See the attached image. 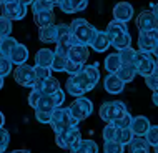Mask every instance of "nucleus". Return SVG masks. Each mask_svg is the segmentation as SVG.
<instances>
[{
  "mask_svg": "<svg viewBox=\"0 0 158 153\" xmlns=\"http://www.w3.org/2000/svg\"><path fill=\"white\" fill-rule=\"evenodd\" d=\"M63 101H65V93L62 92V88L52 93V95H44L37 90H32L30 95H28V105L33 110H38V112H53Z\"/></svg>",
  "mask_w": 158,
  "mask_h": 153,
  "instance_id": "nucleus-1",
  "label": "nucleus"
},
{
  "mask_svg": "<svg viewBox=\"0 0 158 153\" xmlns=\"http://www.w3.org/2000/svg\"><path fill=\"white\" fill-rule=\"evenodd\" d=\"M68 27H70V32H72L70 42H68L70 45L80 43V45H87L88 47L92 43L95 33H97V28L93 27L90 22H87L85 19H75Z\"/></svg>",
  "mask_w": 158,
  "mask_h": 153,
  "instance_id": "nucleus-2",
  "label": "nucleus"
},
{
  "mask_svg": "<svg viewBox=\"0 0 158 153\" xmlns=\"http://www.w3.org/2000/svg\"><path fill=\"white\" fill-rule=\"evenodd\" d=\"M67 93H70L72 97H83L85 93H88L90 90H93L90 80H88V76L85 75L83 68L78 72V73H73L70 75V78L67 80Z\"/></svg>",
  "mask_w": 158,
  "mask_h": 153,
  "instance_id": "nucleus-3",
  "label": "nucleus"
},
{
  "mask_svg": "<svg viewBox=\"0 0 158 153\" xmlns=\"http://www.w3.org/2000/svg\"><path fill=\"white\" fill-rule=\"evenodd\" d=\"M77 123H78V120H75V118L72 117L68 107H65V108L57 107L52 112L48 125L52 126V130L55 133H58V131H62L63 128H68V126H77Z\"/></svg>",
  "mask_w": 158,
  "mask_h": 153,
  "instance_id": "nucleus-4",
  "label": "nucleus"
},
{
  "mask_svg": "<svg viewBox=\"0 0 158 153\" xmlns=\"http://www.w3.org/2000/svg\"><path fill=\"white\" fill-rule=\"evenodd\" d=\"M128 110H127V105L120 100H115V101H106L100 107L98 110V115L100 118L103 120L105 123H112L113 120L117 118H122L123 115H127Z\"/></svg>",
  "mask_w": 158,
  "mask_h": 153,
  "instance_id": "nucleus-5",
  "label": "nucleus"
},
{
  "mask_svg": "<svg viewBox=\"0 0 158 153\" xmlns=\"http://www.w3.org/2000/svg\"><path fill=\"white\" fill-rule=\"evenodd\" d=\"M80 140H82V133L77 126H68V128H63L62 131L55 133V143L63 150L73 148Z\"/></svg>",
  "mask_w": 158,
  "mask_h": 153,
  "instance_id": "nucleus-6",
  "label": "nucleus"
},
{
  "mask_svg": "<svg viewBox=\"0 0 158 153\" xmlns=\"http://www.w3.org/2000/svg\"><path fill=\"white\" fill-rule=\"evenodd\" d=\"M133 67H135L136 73L142 75V76H147V75H150V73H153V72L156 70L155 60H153L152 53H148V52H140V50H136V53H135Z\"/></svg>",
  "mask_w": 158,
  "mask_h": 153,
  "instance_id": "nucleus-7",
  "label": "nucleus"
},
{
  "mask_svg": "<svg viewBox=\"0 0 158 153\" xmlns=\"http://www.w3.org/2000/svg\"><path fill=\"white\" fill-rule=\"evenodd\" d=\"M68 110H70L72 117H73L75 120L82 122V120H87V118L92 115L93 103L87 98V97H77V100L68 107Z\"/></svg>",
  "mask_w": 158,
  "mask_h": 153,
  "instance_id": "nucleus-8",
  "label": "nucleus"
},
{
  "mask_svg": "<svg viewBox=\"0 0 158 153\" xmlns=\"http://www.w3.org/2000/svg\"><path fill=\"white\" fill-rule=\"evenodd\" d=\"M2 15L8 20H22L27 15V5H23L20 0H3L2 5Z\"/></svg>",
  "mask_w": 158,
  "mask_h": 153,
  "instance_id": "nucleus-9",
  "label": "nucleus"
},
{
  "mask_svg": "<svg viewBox=\"0 0 158 153\" xmlns=\"http://www.w3.org/2000/svg\"><path fill=\"white\" fill-rule=\"evenodd\" d=\"M14 78L15 82L19 85H22V87H27V88H32L33 83L37 82V76H35V70H33L32 65H27V63H23V65H19L14 72Z\"/></svg>",
  "mask_w": 158,
  "mask_h": 153,
  "instance_id": "nucleus-10",
  "label": "nucleus"
},
{
  "mask_svg": "<svg viewBox=\"0 0 158 153\" xmlns=\"http://www.w3.org/2000/svg\"><path fill=\"white\" fill-rule=\"evenodd\" d=\"M158 40V28L152 30H140L138 33V50L140 52H148L152 53L153 47Z\"/></svg>",
  "mask_w": 158,
  "mask_h": 153,
  "instance_id": "nucleus-11",
  "label": "nucleus"
},
{
  "mask_svg": "<svg viewBox=\"0 0 158 153\" xmlns=\"http://www.w3.org/2000/svg\"><path fill=\"white\" fill-rule=\"evenodd\" d=\"M32 90H37V92L44 93V95H52L57 90H60V82L57 78H53V76H48V78H44V80H37L33 83Z\"/></svg>",
  "mask_w": 158,
  "mask_h": 153,
  "instance_id": "nucleus-12",
  "label": "nucleus"
},
{
  "mask_svg": "<svg viewBox=\"0 0 158 153\" xmlns=\"http://www.w3.org/2000/svg\"><path fill=\"white\" fill-rule=\"evenodd\" d=\"M150 120H148L147 117H143V115H138V117H131V123L128 128L131 130V133H133V137H145V133L148 131L150 128Z\"/></svg>",
  "mask_w": 158,
  "mask_h": 153,
  "instance_id": "nucleus-13",
  "label": "nucleus"
},
{
  "mask_svg": "<svg viewBox=\"0 0 158 153\" xmlns=\"http://www.w3.org/2000/svg\"><path fill=\"white\" fill-rule=\"evenodd\" d=\"M113 19L120 20V22H130L133 19V7L128 2H118L113 7Z\"/></svg>",
  "mask_w": 158,
  "mask_h": 153,
  "instance_id": "nucleus-14",
  "label": "nucleus"
},
{
  "mask_svg": "<svg viewBox=\"0 0 158 153\" xmlns=\"http://www.w3.org/2000/svg\"><path fill=\"white\" fill-rule=\"evenodd\" d=\"M68 60L75 62V63H80V65H85L88 58V47L87 45H70V50H68V55H67Z\"/></svg>",
  "mask_w": 158,
  "mask_h": 153,
  "instance_id": "nucleus-15",
  "label": "nucleus"
},
{
  "mask_svg": "<svg viewBox=\"0 0 158 153\" xmlns=\"http://www.w3.org/2000/svg\"><path fill=\"white\" fill-rule=\"evenodd\" d=\"M138 30H152V28H158V22L155 19V15L150 10H143L138 15V19L135 20Z\"/></svg>",
  "mask_w": 158,
  "mask_h": 153,
  "instance_id": "nucleus-16",
  "label": "nucleus"
},
{
  "mask_svg": "<svg viewBox=\"0 0 158 153\" xmlns=\"http://www.w3.org/2000/svg\"><path fill=\"white\" fill-rule=\"evenodd\" d=\"M7 58L12 62V65H17V67L23 65V63L27 62V58H28V48L23 43H17Z\"/></svg>",
  "mask_w": 158,
  "mask_h": 153,
  "instance_id": "nucleus-17",
  "label": "nucleus"
},
{
  "mask_svg": "<svg viewBox=\"0 0 158 153\" xmlns=\"http://www.w3.org/2000/svg\"><path fill=\"white\" fill-rule=\"evenodd\" d=\"M88 5V0H63L58 5V8L63 14H75V12H82Z\"/></svg>",
  "mask_w": 158,
  "mask_h": 153,
  "instance_id": "nucleus-18",
  "label": "nucleus"
},
{
  "mask_svg": "<svg viewBox=\"0 0 158 153\" xmlns=\"http://www.w3.org/2000/svg\"><path fill=\"white\" fill-rule=\"evenodd\" d=\"M103 87L108 93L117 95V93H122V90L125 88V83H123L115 73H108V76L103 80Z\"/></svg>",
  "mask_w": 158,
  "mask_h": 153,
  "instance_id": "nucleus-19",
  "label": "nucleus"
},
{
  "mask_svg": "<svg viewBox=\"0 0 158 153\" xmlns=\"http://www.w3.org/2000/svg\"><path fill=\"white\" fill-rule=\"evenodd\" d=\"M90 47L95 52H106V50L110 48V38L106 35V32H102V30H97L95 37H93Z\"/></svg>",
  "mask_w": 158,
  "mask_h": 153,
  "instance_id": "nucleus-20",
  "label": "nucleus"
},
{
  "mask_svg": "<svg viewBox=\"0 0 158 153\" xmlns=\"http://www.w3.org/2000/svg\"><path fill=\"white\" fill-rule=\"evenodd\" d=\"M33 22L37 23V27H38V28H42V27H48V25H53V22H55L53 10L35 12V14H33Z\"/></svg>",
  "mask_w": 158,
  "mask_h": 153,
  "instance_id": "nucleus-21",
  "label": "nucleus"
},
{
  "mask_svg": "<svg viewBox=\"0 0 158 153\" xmlns=\"http://www.w3.org/2000/svg\"><path fill=\"white\" fill-rule=\"evenodd\" d=\"M106 35H108V38L112 40V38L115 37H118V35H122V33H127L128 32V27H127V23L125 22H120V20H112L108 25H106Z\"/></svg>",
  "mask_w": 158,
  "mask_h": 153,
  "instance_id": "nucleus-22",
  "label": "nucleus"
},
{
  "mask_svg": "<svg viewBox=\"0 0 158 153\" xmlns=\"http://www.w3.org/2000/svg\"><path fill=\"white\" fill-rule=\"evenodd\" d=\"M38 38L44 43H57V25L38 28Z\"/></svg>",
  "mask_w": 158,
  "mask_h": 153,
  "instance_id": "nucleus-23",
  "label": "nucleus"
},
{
  "mask_svg": "<svg viewBox=\"0 0 158 153\" xmlns=\"http://www.w3.org/2000/svg\"><path fill=\"white\" fill-rule=\"evenodd\" d=\"M70 153H98V145L93 140H80L73 148H70Z\"/></svg>",
  "mask_w": 158,
  "mask_h": 153,
  "instance_id": "nucleus-24",
  "label": "nucleus"
},
{
  "mask_svg": "<svg viewBox=\"0 0 158 153\" xmlns=\"http://www.w3.org/2000/svg\"><path fill=\"white\" fill-rule=\"evenodd\" d=\"M53 57H55V53H53V50H50V48L38 50V52L35 53V65H38V67H48V68H50Z\"/></svg>",
  "mask_w": 158,
  "mask_h": 153,
  "instance_id": "nucleus-25",
  "label": "nucleus"
},
{
  "mask_svg": "<svg viewBox=\"0 0 158 153\" xmlns=\"http://www.w3.org/2000/svg\"><path fill=\"white\" fill-rule=\"evenodd\" d=\"M115 75H117L123 83H130L136 76V70H135L133 65H122L120 68L115 72Z\"/></svg>",
  "mask_w": 158,
  "mask_h": 153,
  "instance_id": "nucleus-26",
  "label": "nucleus"
},
{
  "mask_svg": "<svg viewBox=\"0 0 158 153\" xmlns=\"http://www.w3.org/2000/svg\"><path fill=\"white\" fill-rule=\"evenodd\" d=\"M110 45L113 47V48H117V50H122V48H127V47H131V37H130V33H122V35H118V37H115L110 40Z\"/></svg>",
  "mask_w": 158,
  "mask_h": 153,
  "instance_id": "nucleus-27",
  "label": "nucleus"
},
{
  "mask_svg": "<svg viewBox=\"0 0 158 153\" xmlns=\"http://www.w3.org/2000/svg\"><path fill=\"white\" fill-rule=\"evenodd\" d=\"M120 67H122V62H120L118 53H110L108 57L105 58V70L108 72V73H115Z\"/></svg>",
  "mask_w": 158,
  "mask_h": 153,
  "instance_id": "nucleus-28",
  "label": "nucleus"
},
{
  "mask_svg": "<svg viewBox=\"0 0 158 153\" xmlns=\"http://www.w3.org/2000/svg\"><path fill=\"white\" fill-rule=\"evenodd\" d=\"M72 37L70 27L67 23H58L57 25V43H68Z\"/></svg>",
  "mask_w": 158,
  "mask_h": 153,
  "instance_id": "nucleus-29",
  "label": "nucleus"
},
{
  "mask_svg": "<svg viewBox=\"0 0 158 153\" xmlns=\"http://www.w3.org/2000/svg\"><path fill=\"white\" fill-rule=\"evenodd\" d=\"M135 53H136V50H135V48H131V47H127V48L118 50V57H120L122 65H133Z\"/></svg>",
  "mask_w": 158,
  "mask_h": 153,
  "instance_id": "nucleus-30",
  "label": "nucleus"
},
{
  "mask_svg": "<svg viewBox=\"0 0 158 153\" xmlns=\"http://www.w3.org/2000/svg\"><path fill=\"white\" fill-rule=\"evenodd\" d=\"M133 138V133H131L130 128H117V133H115V142H118L120 145L127 147L130 143V140Z\"/></svg>",
  "mask_w": 158,
  "mask_h": 153,
  "instance_id": "nucleus-31",
  "label": "nucleus"
},
{
  "mask_svg": "<svg viewBox=\"0 0 158 153\" xmlns=\"http://www.w3.org/2000/svg\"><path fill=\"white\" fill-rule=\"evenodd\" d=\"M83 72H85V75L88 76L92 87L95 88L97 83H98V80H100V70H98V65H85Z\"/></svg>",
  "mask_w": 158,
  "mask_h": 153,
  "instance_id": "nucleus-32",
  "label": "nucleus"
},
{
  "mask_svg": "<svg viewBox=\"0 0 158 153\" xmlns=\"http://www.w3.org/2000/svg\"><path fill=\"white\" fill-rule=\"evenodd\" d=\"M17 43H19V42H17L14 37H10V35H8V37H3L2 40H0V52H2L3 57H8Z\"/></svg>",
  "mask_w": 158,
  "mask_h": 153,
  "instance_id": "nucleus-33",
  "label": "nucleus"
},
{
  "mask_svg": "<svg viewBox=\"0 0 158 153\" xmlns=\"http://www.w3.org/2000/svg\"><path fill=\"white\" fill-rule=\"evenodd\" d=\"M145 140L150 147H155L158 143V125H150L148 131L145 133Z\"/></svg>",
  "mask_w": 158,
  "mask_h": 153,
  "instance_id": "nucleus-34",
  "label": "nucleus"
},
{
  "mask_svg": "<svg viewBox=\"0 0 158 153\" xmlns=\"http://www.w3.org/2000/svg\"><path fill=\"white\" fill-rule=\"evenodd\" d=\"M123 150H125V147L120 145L118 142H115V140H106L103 145L105 153H123Z\"/></svg>",
  "mask_w": 158,
  "mask_h": 153,
  "instance_id": "nucleus-35",
  "label": "nucleus"
},
{
  "mask_svg": "<svg viewBox=\"0 0 158 153\" xmlns=\"http://www.w3.org/2000/svg\"><path fill=\"white\" fill-rule=\"evenodd\" d=\"M128 150H138V148H150V145L147 143V140L145 137H133L130 140V143H128Z\"/></svg>",
  "mask_w": 158,
  "mask_h": 153,
  "instance_id": "nucleus-36",
  "label": "nucleus"
},
{
  "mask_svg": "<svg viewBox=\"0 0 158 153\" xmlns=\"http://www.w3.org/2000/svg\"><path fill=\"white\" fill-rule=\"evenodd\" d=\"M42 10H53V5L48 0H33L32 2V12H42Z\"/></svg>",
  "mask_w": 158,
  "mask_h": 153,
  "instance_id": "nucleus-37",
  "label": "nucleus"
},
{
  "mask_svg": "<svg viewBox=\"0 0 158 153\" xmlns=\"http://www.w3.org/2000/svg\"><path fill=\"white\" fill-rule=\"evenodd\" d=\"M12 33V20H8L7 17L0 15V35L8 37Z\"/></svg>",
  "mask_w": 158,
  "mask_h": 153,
  "instance_id": "nucleus-38",
  "label": "nucleus"
},
{
  "mask_svg": "<svg viewBox=\"0 0 158 153\" xmlns=\"http://www.w3.org/2000/svg\"><path fill=\"white\" fill-rule=\"evenodd\" d=\"M65 63H67V58L55 55L53 60H52V65H50V70L52 72H63L65 70Z\"/></svg>",
  "mask_w": 158,
  "mask_h": 153,
  "instance_id": "nucleus-39",
  "label": "nucleus"
},
{
  "mask_svg": "<svg viewBox=\"0 0 158 153\" xmlns=\"http://www.w3.org/2000/svg\"><path fill=\"white\" fill-rule=\"evenodd\" d=\"M12 72V62L7 57H0V76L5 78L7 75H10Z\"/></svg>",
  "mask_w": 158,
  "mask_h": 153,
  "instance_id": "nucleus-40",
  "label": "nucleus"
},
{
  "mask_svg": "<svg viewBox=\"0 0 158 153\" xmlns=\"http://www.w3.org/2000/svg\"><path fill=\"white\" fill-rule=\"evenodd\" d=\"M143 78H145V83H147V87L150 88L152 92L158 88V70H155L153 73L147 75V76H143Z\"/></svg>",
  "mask_w": 158,
  "mask_h": 153,
  "instance_id": "nucleus-41",
  "label": "nucleus"
},
{
  "mask_svg": "<svg viewBox=\"0 0 158 153\" xmlns=\"http://www.w3.org/2000/svg\"><path fill=\"white\" fill-rule=\"evenodd\" d=\"M112 123L115 125V128H128V126H130V123H131V115L127 113V115H123L122 118L113 120Z\"/></svg>",
  "mask_w": 158,
  "mask_h": 153,
  "instance_id": "nucleus-42",
  "label": "nucleus"
},
{
  "mask_svg": "<svg viewBox=\"0 0 158 153\" xmlns=\"http://www.w3.org/2000/svg\"><path fill=\"white\" fill-rule=\"evenodd\" d=\"M33 70H35L37 80H44V78L52 76V70H50L48 67H38V65H35V67H33Z\"/></svg>",
  "mask_w": 158,
  "mask_h": 153,
  "instance_id": "nucleus-43",
  "label": "nucleus"
},
{
  "mask_svg": "<svg viewBox=\"0 0 158 153\" xmlns=\"http://www.w3.org/2000/svg\"><path fill=\"white\" fill-rule=\"evenodd\" d=\"M115 133H117L115 125H113V123H106L105 128H103V133H102V137H103V140L106 142V140H113L115 138Z\"/></svg>",
  "mask_w": 158,
  "mask_h": 153,
  "instance_id": "nucleus-44",
  "label": "nucleus"
},
{
  "mask_svg": "<svg viewBox=\"0 0 158 153\" xmlns=\"http://www.w3.org/2000/svg\"><path fill=\"white\" fill-rule=\"evenodd\" d=\"M8 143H10V133H8L3 126H0V150L5 151V148L8 147Z\"/></svg>",
  "mask_w": 158,
  "mask_h": 153,
  "instance_id": "nucleus-45",
  "label": "nucleus"
},
{
  "mask_svg": "<svg viewBox=\"0 0 158 153\" xmlns=\"http://www.w3.org/2000/svg\"><path fill=\"white\" fill-rule=\"evenodd\" d=\"M82 68H83V65H80V63H75V62H72V60H68V58H67L65 70H63V72H67V73L73 75V73H78V72L82 70Z\"/></svg>",
  "mask_w": 158,
  "mask_h": 153,
  "instance_id": "nucleus-46",
  "label": "nucleus"
},
{
  "mask_svg": "<svg viewBox=\"0 0 158 153\" xmlns=\"http://www.w3.org/2000/svg\"><path fill=\"white\" fill-rule=\"evenodd\" d=\"M68 50H70V43H57V47H55V55H58V57H63L67 58L68 55Z\"/></svg>",
  "mask_w": 158,
  "mask_h": 153,
  "instance_id": "nucleus-47",
  "label": "nucleus"
},
{
  "mask_svg": "<svg viewBox=\"0 0 158 153\" xmlns=\"http://www.w3.org/2000/svg\"><path fill=\"white\" fill-rule=\"evenodd\" d=\"M50 117H52V112H38V110H35L37 122H40V123H50Z\"/></svg>",
  "mask_w": 158,
  "mask_h": 153,
  "instance_id": "nucleus-48",
  "label": "nucleus"
},
{
  "mask_svg": "<svg viewBox=\"0 0 158 153\" xmlns=\"http://www.w3.org/2000/svg\"><path fill=\"white\" fill-rule=\"evenodd\" d=\"M152 101H153V105H155V107H158V88H156V90H153Z\"/></svg>",
  "mask_w": 158,
  "mask_h": 153,
  "instance_id": "nucleus-49",
  "label": "nucleus"
},
{
  "mask_svg": "<svg viewBox=\"0 0 158 153\" xmlns=\"http://www.w3.org/2000/svg\"><path fill=\"white\" fill-rule=\"evenodd\" d=\"M152 14L153 15H155V19H156V22H158V3H153V5H152Z\"/></svg>",
  "mask_w": 158,
  "mask_h": 153,
  "instance_id": "nucleus-50",
  "label": "nucleus"
},
{
  "mask_svg": "<svg viewBox=\"0 0 158 153\" xmlns=\"http://www.w3.org/2000/svg\"><path fill=\"white\" fill-rule=\"evenodd\" d=\"M130 153H150V148H138V150H131Z\"/></svg>",
  "mask_w": 158,
  "mask_h": 153,
  "instance_id": "nucleus-51",
  "label": "nucleus"
},
{
  "mask_svg": "<svg viewBox=\"0 0 158 153\" xmlns=\"http://www.w3.org/2000/svg\"><path fill=\"white\" fill-rule=\"evenodd\" d=\"M152 53L155 55V57L158 58V40H156V43H155V47H153V50H152Z\"/></svg>",
  "mask_w": 158,
  "mask_h": 153,
  "instance_id": "nucleus-52",
  "label": "nucleus"
},
{
  "mask_svg": "<svg viewBox=\"0 0 158 153\" xmlns=\"http://www.w3.org/2000/svg\"><path fill=\"white\" fill-rule=\"evenodd\" d=\"M48 2H50V3H52V5H53V7H58V5H60V3L63 2V0H48Z\"/></svg>",
  "mask_w": 158,
  "mask_h": 153,
  "instance_id": "nucleus-53",
  "label": "nucleus"
},
{
  "mask_svg": "<svg viewBox=\"0 0 158 153\" xmlns=\"http://www.w3.org/2000/svg\"><path fill=\"white\" fill-rule=\"evenodd\" d=\"M3 123H5V117H3V113L0 112V126H3Z\"/></svg>",
  "mask_w": 158,
  "mask_h": 153,
  "instance_id": "nucleus-54",
  "label": "nucleus"
},
{
  "mask_svg": "<svg viewBox=\"0 0 158 153\" xmlns=\"http://www.w3.org/2000/svg\"><path fill=\"white\" fill-rule=\"evenodd\" d=\"M20 2H22L23 5H27V7H28V5H32V2H33V0H20Z\"/></svg>",
  "mask_w": 158,
  "mask_h": 153,
  "instance_id": "nucleus-55",
  "label": "nucleus"
},
{
  "mask_svg": "<svg viewBox=\"0 0 158 153\" xmlns=\"http://www.w3.org/2000/svg\"><path fill=\"white\" fill-rule=\"evenodd\" d=\"M12 153H30L28 150H15V151H12Z\"/></svg>",
  "mask_w": 158,
  "mask_h": 153,
  "instance_id": "nucleus-56",
  "label": "nucleus"
},
{
  "mask_svg": "<svg viewBox=\"0 0 158 153\" xmlns=\"http://www.w3.org/2000/svg\"><path fill=\"white\" fill-rule=\"evenodd\" d=\"M2 87H3V76H0V90H2Z\"/></svg>",
  "mask_w": 158,
  "mask_h": 153,
  "instance_id": "nucleus-57",
  "label": "nucleus"
},
{
  "mask_svg": "<svg viewBox=\"0 0 158 153\" xmlns=\"http://www.w3.org/2000/svg\"><path fill=\"white\" fill-rule=\"evenodd\" d=\"M153 150H155V153H158V143H156L155 147H153Z\"/></svg>",
  "mask_w": 158,
  "mask_h": 153,
  "instance_id": "nucleus-58",
  "label": "nucleus"
},
{
  "mask_svg": "<svg viewBox=\"0 0 158 153\" xmlns=\"http://www.w3.org/2000/svg\"><path fill=\"white\" fill-rule=\"evenodd\" d=\"M155 67H156V70H158V58L155 60Z\"/></svg>",
  "mask_w": 158,
  "mask_h": 153,
  "instance_id": "nucleus-59",
  "label": "nucleus"
},
{
  "mask_svg": "<svg viewBox=\"0 0 158 153\" xmlns=\"http://www.w3.org/2000/svg\"><path fill=\"white\" fill-rule=\"evenodd\" d=\"M2 3H3V0H0V5H2Z\"/></svg>",
  "mask_w": 158,
  "mask_h": 153,
  "instance_id": "nucleus-60",
  "label": "nucleus"
},
{
  "mask_svg": "<svg viewBox=\"0 0 158 153\" xmlns=\"http://www.w3.org/2000/svg\"><path fill=\"white\" fill-rule=\"evenodd\" d=\"M2 38H3V37H2V35H0V40H2Z\"/></svg>",
  "mask_w": 158,
  "mask_h": 153,
  "instance_id": "nucleus-61",
  "label": "nucleus"
},
{
  "mask_svg": "<svg viewBox=\"0 0 158 153\" xmlns=\"http://www.w3.org/2000/svg\"><path fill=\"white\" fill-rule=\"evenodd\" d=\"M3 153H5V151H3Z\"/></svg>",
  "mask_w": 158,
  "mask_h": 153,
  "instance_id": "nucleus-62",
  "label": "nucleus"
}]
</instances>
